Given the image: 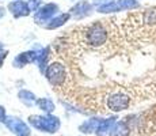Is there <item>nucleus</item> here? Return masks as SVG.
Listing matches in <instances>:
<instances>
[{
  "mask_svg": "<svg viewBox=\"0 0 156 136\" xmlns=\"http://www.w3.org/2000/svg\"><path fill=\"white\" fill-rule=\"evenodd\" d=\"M106 106L112 112H121L129 108L130 105V95L122 90H115L106 95Z\"/></svg>",
  "mask_w": 156,
  "mask_h": 136,
  "instance_id": "nucleus-1",
  "label": "nucleus"
},
{
  "mask_svg": "<svg viewBox=\"0 0 156 136\" xmlns=\"http://www.w3.org/2000/svg\"><path fill=\"white\" fill-rule=\"evenodd\" d=\"M31 123L38 129H42V131H46V132H56V129L58 128L57 119H44V117L38 119V117H33Z\"/></svg>",
  "mask_w": 156,
  "mask_h": 136,
  "instance_id": "nucleus-2",
  "label": "nucleus"
},
{
  "mask_svg": "<svg viewBox=\"0 0 156 136\" xmlns=\"http://www.w3.org/2000/svg\"><path fill=\"white\" fill-rule=\"evenodd\" d=\"M7 125L10 127L14 132H19V135H22V136L29 135V129L26 128V125L23 123L18 121V120H10V121L7 123Z\"/></svg>",
  "mask_w": 156,
  "mask_h": 136,
  "instance_id": "nucleus-3",
  "label": "nucleus"
},
{
  "mask_svg": "<svg viewBox=\"0 0 156 136\" xmlns=\"http://www.w3.org/2000/svg\"><path fill=\"white\" fill-rule=\"evenodd\" d=\"M110 136H129V127L124 121L118 123L110 132Z\"/></svg>",
  "mask_w": 156,
  "mask_h": 136,
  "instance_id": "nucleus-4",
  "label": "nucleus"
}]
</instances>
